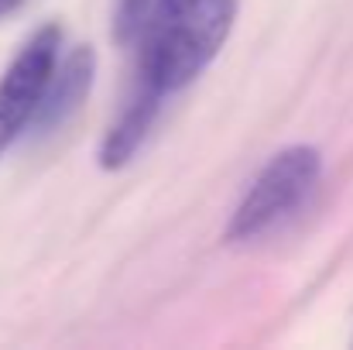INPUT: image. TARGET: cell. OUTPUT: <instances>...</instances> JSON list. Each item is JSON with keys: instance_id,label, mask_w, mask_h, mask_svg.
<instances>
[{"instance_id": "6da1fadb", "label": "cell", "mask_w": 353, "mask_h": 350, "mask_svg": "<svg viewBox=\"0 0 353 350\" xmlns=\"http://www.w3.org/2000/svg\"><path fill=\"white\" fill-rule=\"evenodd\" d=\"M236 0H158L144 35L141 72L165 93L189 86L223 48Z\"/></svg>"}, {"instance_id": "7a4b0ae2", "label": "cell", "mask_w": 353, "mask_h": 350, "mask_svg": "<svg viewBox=\"0 0 353 350\" xmlns=\"http://www.w3.org/2000/svg\"><path fill=\"white\" fill-rule=\"evenodd\" d=\"M323 172V158L316 148L309 144H292L285 151H278L261 175L254 179V186L247 189V196L240 200L234 220L227 227V240H254L268 227H274L281 217H288L319 182Z\"/></svg>"}, {"instance_id": "3957f363", "label": "cell", "mask_w": 353, "mask_h": 350, "mask_svg": "<svg viewBox=\"0 0 353 350\" xmlns=\"http://www.w3.org/2000/svg\"><path fill=\"white\" fill-rule=\"evenodd\" d=\"M59 45H62L59 24H45L31 35V41L17 52V59L3 72L0 79V158L38 114L48 79L59 66Z\"/></svg>"}, {"instance_id": "277c9868", "label": "cell", "mask_w": 353, "mask_h": 350, "mask_svg": "<svg viewBox=\"0 0 353 350\" xmlns=\"http://www.w3.org/2000/svg\"><path fill=\"white\" fill-rule=\"evenodd\" d=\"M165 97H168V93H165L151 76L137 72V86H134L127 107L120 110V117L114 120V127L107 130V137H103V144H100V165H103L107 172L123 168V165L134 158V151L141 148V141L148 137L154 117L161 110V100H165Z\"/></svg>"}, {"instance_id": "5b68a950", "label": "cell", "mask_w": 353, "mask_h": 350, "mask_svg": "<svg viewBox=\"0 0 353 350\" xmlns=\"http://www.w3.org/2000/svg\"><path fill=\"white\" fill-rule=\"evenodd\" d=\"M93 69H97V55L90 45H79L69 52V59L62 66H55L52 79H48V90L41 97V107L31 120V127L38 130H52V127H62L69 117L79 110V104L86 100L90 93V83H93Z\"/></svg>"}, {"instance_id": "8992f818", "label": "cell", "mask_w": 353, "mask_h": 350, "mask_svg": "<svg viewBox=\"0 0 353 350\" xmlns=\"http://www.w3.org/2000/svg\"><path fill=\"white\" fill-rule=\"evenodd\" d=\"M148 3L151 0H120L117 3V21H114V35L120 45H130L144 24H148Z\"/></svg>"}, {"instance_id": "52a82bcc", "label": "cell", "mask_w": 353, "mask_h": 350, "mask_svg": "<svg viewBox=\"0 0 353 350\" xmlns=\"http://www.w3.org/2000/svg\"><path fill=\"white\" fill-rule=\"evenodd\" d=\"M24 0H0V17H7V14H14L17 7H21Z\"/></svg>"}]
</instances>
